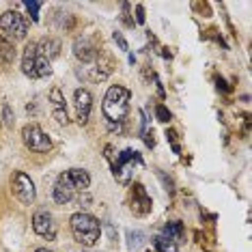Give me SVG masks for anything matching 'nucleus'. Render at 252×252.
Listing matches in <instances>:
<instances>
[{
  "instance_id": "23",
  "label": "nucleus",
  "mask_w": 252,
  "mask_h": 252,
  "mask_svg": "<svg viewBox=\"0 0 252 252\" xmlns=\"http://www.w3.org/2000/svg\"><path fill=\"white\" fill-rule=\"evenodd\" d=\"M166 138L170 140V145H173V151H175V153H181L179 142H177V131H175V129H168V131H166Z\"/></svg>"
},
{
  "instance_id": "5",
  "label": "nucleus",
  "mask_w": 252,
  "mask_h": 252,
  "mask_svg": "<svg viewBox=\"0 0 252 252\" xmlns=\"http://www.w3.org/2000/svg\"><path fill=\"white\" fill-rule=\"evenodd\" d=\"M28 28H31V20L26 15H22L20 11L9 9L0 15V31L2 35L11 39V41H18V39H24L28 35Z\"/></svg>"
},
{
  "instance_id": "14",
  "label": "nucleus",
  "mask_w": 252,
  "mask_h": 252,
  "mask_svg": "<svg viewBox=\"0 0 252 252\" xmlns=\"http://www.w3.org/2000/svg\"><path fill=\"white\" fill-rule=\"evenodd\" d=\"M15 56H18V52H15V43L4 35H0V65L9 67L11 63L15 61Z\"/></svg>"
},
{
  "instance_id": "6",
  "label": "nucleus",
  "mask_w": 252,
  "mask_h": 252,
  "mask_svg": "<svg viewBox=\"0 0 252 252\" xmlns=\"http://www.w3.org/2000/svg\"><path fill=\"white\" fill-rule=\"evenodd\" d=\"M22 142L26 145V149L35 153H50L52 151V140L45 131L39 127L37 123H28L22 127Z\"/></svg>"
},
{
  "instance_id": "16",
  "label": "nucleus",
  "mask_w": 252,
  "mask_h": 252,
  "mask_svg": "<svg viewBox=\"0 0 252 252\" xmlns=\"http://www.w3.org/2000/svg\"><path fill=\"white\" fill-rule=\"evenodd\" d=\"M153 246H156V252H179L177 244L170 242L164 235H156V237H153Z\"/></svg>"
},
{
  "instance_id": "11",
  "label": "nucleus",
  "mask_w": 252,
  "mask_h": 252,
  "mask_svg": "<svg viewBox=\"0 0 252 252\" xmlns=\"http://www.w3.org/2000/svg\"><path fill=\"white\" fill-rule=\"evenodd\" d=\"M73 54H76V59L80 63L91 65V63L99 56V48H97V43L91 37H78L76 41H73Z\"/></svg>"
},
{
  "instance_id": "25",
  "label": "nucleus",
  "mask_w": 252,
  "mask_h": 252,
  "mask_svg": "<svg viewBox=\"0 0 252 252\" xmlns=\"http://www.w3.org/2000/svg\"><path fill=\"white\" fill-rule=\"evenodd\" d=\"M147 15H145V4H136V24H145Z\"/></svg>"
},
{
  "instance_id": "1",
  "label": "nucleus",
  "mask_w": 252,
  "mask_h": 252,
  "mask_svg": "<svg viewBox=\"0 0 252 252\" xmlns=\"http://www.w3.org/2000/svg\"><path fill=\"white\" fill-rule=\"evenodd\" d=\"M91 186V175L84 168H69L59 175L54 183V200L59 205H67L76 194L87 192Z\"/></svg>"
},
{
  "instance_id": "24",
  "label": "nucleus",
  "mask_w": 252,
  "mask_h": 252,
  "mask_svg": "<svg viewBox=\"0 0 252 252\" xmlns=\"http://www.w3.org/2000/svg\"><path fill=\"white\" fill-rule=\"evenodd\" d=\"M121 9H123L121 20L125 22V26H134V20L129 18V2H123V4H121Z\"/></svg>"
},
{
  "instance_id": "17",
  "label": "nucleus",
  "mask_w": 252,
  "mask_h": 252,
  "mask_svg": "<svg viewBox=\"0 0 252 252\" xmlns=\"http://www.w3.org/2000/svg\"><path fill=\"white\" fill-rule=\"evenodd\" d=\"M145 244V233L142 231H127V246L129 250H138Z\"/></svg>"
},
{
  "instance_id": "20",
  "label": "nucleus",
  "mask_w": 252,
  "mask_h": 252,
  "mask_svg": "<svg viewBox=\"0 0 252 252\" xmlns=\"http://www.w3.org/2000/svg\"><path fill=\"white\" fill-rule=\"evenodd\" d=\"M2 121H4V125H7L9 129H13L15 117H13V110H11V106H9V104H4V108H2Z\"/></svg>"
},
{
  "instance_id": "27",
  "label": "nucleus",
  "mask_w": 252,
  "mask_h": 252,
  "mask_svg": "<svg viewBox=\"0 0 252 252\" xmlns=\"http://www.w3.org/2000/svg\"><path fill=\"white\" fill-rule=\"evenodd\" d=\"M145 142H147L149 147L156 145V140H153V131H147V134H145Z\"/></svg>"
},
{
  "instance_id": "3",
  "label": "nucleus",
  "mask_w": 252,
  "mask_h": 252,
  "mask_svg": "<svg viewBox=\"0 0 252 252\" xmlns=\"http://www.w3.org/2000/svg\"><path fill=\"white\" fill-rule=\"evenodd\" d=\"M69 226H71L73 239H76L80 246H84V248H93L97 244V239H99V235H101L99 220H97L95 216L87 214V211L73 214L69 218Z\"/></svg>"
},
{
  "instance_id": "13",
  "label": "nucleus",
  "mask_w": 252,
  "mask_h": 252,
  "mask_svg": "<svg viewBox=\"0 0 252 252\" xmlns=\"http://www.w3.org/2000/svg\"><path fill=\"white\" fill-rule=\"evenodd\" d=\"M159 235L168 237L170 242H175V244L183 242V237H186V228H183V222H179V220H170V222H166L164 228H162V233H159Z\"/></svg>"
},
{
  "instance_id": "15",
  "label": "nucleus",
  "mask_w": 252,
  "mask_h": 252,
  "mask_svg": "<svg viewBox=\"0 0 252 252\" xmlns=\"http://www.w3.org/2000/svg\"><path fill=\"white\" fill-rule=\"evenodd\" d=\"M37 48H39V52H41L50 63H52V59H56V56L61 54V41H59V39H52V37L37 41Z\"/></svg>"
},
{
  "instance_id": "7",
  "label": "nucleus",
  "mask_w": 252,
  "mask_h": 252,
  "mask_svg": "<svg viewBox=\"0 0 252 252\" xmlns=\"http://www.w3.org/2000/svg\"><path fill=\"white\" fill-rule=\"evenodd\" d=\"M134 164L142 166V158L138 151H131V149H125L117 156V159L112 162V175L119 183H127L129 175L134 170Z\"/></svg>"
},
{
  "instance_id": "28",
  "label": "nucleus",
  "mask_w": 252,
  "mask_h": 252,
  "mask_svg": "<svg viewBox=\"0 0 252 252\" xmlns=\"http://www.w3.org/2000/svg\"><path fill=\"white\" fill-rule=\"evenodd\" d=\"M216 82H218V89H222V91H231V89L226 87V82H224L222 78H216Z\"/></svg>"
},
{
  "instance_id": "9",
  "label": "nucleus",
  "mask_w": 252,
  "mask_h": 252,
  "mask_svg": "<svg viewBox=\"0 0 252 252\" xmlns=\"http://www.w3.org/2000/svg\"><path fill=\"white\" fill-rule=\"evenodd\" d=\"M32 231H35L39 237L48 239V242H54L59 228H56L52 214H48V211H37V214L32 216Z\"/></svg>"
},
{
  "instance_id": "4",
  "label": "nucleus",
  "mask_w": 252,
  "mask_h": 252,
  "mask_svg": "<svg viewBox=\"0 0 252 252\" xmlns=\"http://www.w3.org/2000/svg\"><path fill=\"white\" fill-rule=\"evenodd\" d=\"M22 71H24V76L32 78V80L52 76V63L39 52L37 41H28L26 43L24 54H22Z\"/></svg>"
},
{
  "instance_id": "8",
  "label": "nucleus",
  "mask_w": 252,
  "mask_h": 252,
  "mask_svg": "<svg viewBox=\"0 0 252 252\" xmlns=\"http://www.w3.org/2000/svg\"><path fill=\"white\" fill-rule=\"evenodd\" d=\"M11 192H13V196L18 198L22 205H32L35 203V196H37L35 183H32V179L26 173H22V170H15V173L11 175Z\"/></svg>"
},
{
  "instance_id": "22",
  "label": "nucleus",
  "mask_w": 252,
  "mask_h": 252,
  "mask_svg": "<svg viewBox=\"0 0 252 252\" xmlns=\"http://www.w3.org/2000/svg\"><path fill=\"white\" fill-rule=\"evenodd\" d=\"M112 39H114V41H117L119 48H121V52H129V45H127V41H125V37H123L119 31L112 35Z\"/></svg>"
},
{
  "instance_id": "26",
  "label": "nucleus",
  "mask_w": 252,
  "mask_h": 252,
  "mask_svg": "<svg viewBox=\"0 0 252 252\" xmlns=\"http://www.w3.org/2000/svg\"><path fill=\"white\" fill-rule=\"evenodd\" d=\"M54 119H56V123L59 125H67L69 123V119H67V110H54Z\"/></svg>"
},
{
  "instance_id": "18",
  "label": "nucleus",
  "mask_w": 252,
  "mask_h": 252,
  "mask_svg": "<svg viewBox=\"0 0 252 252\" xmlns=\"http://www.w3.org/2000/svg\"><path fill=\"white\" fill-rule=\"evenodd\" d=\"M50 101H52L54 110H65V97H63L61 89H52V91H50Z\"/></svg>"
},
{
  "instance_id": "29",
  "label": "nucleus",
  "mask_w": 252,
  "mask_h": 252,
  "mask_svg": "<svg viewBox=\"0 0 252 252\" xmlns=\"http://www.w3.org/2000/svg\"><path fill=\"white\" fill-rule=\"evenodd\" d=\"M35 252H52V250H48V248H37Z\"/></svg>"
},
{
  "instance_id": "2",
  "label": "nucleus",
  "mask_w": 252,
  "mask_h": 252,
  "mask_svg": "<svg viewBox=\"0 0 252 252\" xmlns=\"http://www.w3.org/2000/svg\"><path fill=\"white\" fill-rule=\"evenodd\" d=\"M129 99H131L129 89L121 87V84H112V87L106 91L104 104H101V112H104L106 121L121 125L129 112Z\"/></svg>"
},
{
  "instance_id": "12",
  "label": "nucleus",
  "mask_w": 252,
  "mask_h": 252,
  "mask_svg": "<svg viewBox=\"0 0 252 252\" xmlns=\"http://www.w3.org/2000/svg\"><path fill=\"white\" fill-rule=\"evenodd\" d=\"M76 112H78V123L87 125L89 117H91V108H93V95L87 89H78L76 91Z\"/></svg>"
},
{
  "instance_id": "21",
  "label": "nucleus",
  "mask_w": 252,
  "mask_h": 252,
  "mask_svg": "<svg viewBox=\"0 0 252 252\" xmlns=\"http://www.w3.org/2000/svg\"><path fill=\"white\" fill-rule=\"evenodd\" d=\"M156 117H158V121H162V123H168L170 121V112L166 110V106H156Z\"/></svg>"
},
{
  "instance_id": "19",
  "label": "nucleus",
  "mask_w": 252,
  "mask_h": 252,
  "mask_svg": "<svg viewBox=\"0 0 252 252\" xmlns=\"http://www.w3.org/2000/svg\"><path fill=\"white\" fill-rule=\"evenodd\" d=\"M24 7L28 11V15H31L32 22H39V11L43 9V2H35V0H28V2H24Z\"/></svg>"
},
{
  "instance_id": "10",
  "label": "nucleus",
  "mask_w": 252,
  "mask_h": 252,
  "mask_svg": "<svg viewBox=\"0 0 252 252\" xmlns=\"http://www.w3.org/2000/svg\"><path fill=\"white\" fill-rule=\"evenodd\" d=\"M129 203H131V211H134L136 216H147V214H151V209H153V200L147 194L142 183H134V186H131Z\"/></svg>"
}]
</instances>
